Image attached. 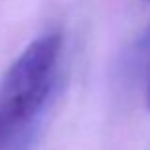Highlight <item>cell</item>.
Wrapping results in <instances>:
<instances>
[{"instance_id": "cell-3", "label": "cell", "mask_w": 150, "mask_h": 150, "mask_svg": "<svg viewBox=\"0 0 150 150\" xmlns=\"http://www.w3.org/2000/svg\"><path fill=\"white\" fill-rule=\"evenodd\" d=\"M146 105L150 108V78H148V88H146Z\"/></svg>"}, {"instance_id": "cell-2", "label": "cell", "mask_w": 150, "mask_h": 150, "mask_svg": "<svg viewBox=\"0 0 150 150\" xmlns=\"http://www.w3.org/2000/svg\"><path fill=\"white\" fill-rule=\"evenodd\" d=\"M137 61H143L144 65L150 67V27L146 29L144 36L139 42V55H137Z\"/></svg>"}, {"instance_id": "cell-1", "label": "cell", "mask_w": 150, "mask_h": 150, "mask_svg": "<svg viewBox=\"0 0 150 150\" xmlns=\"http://www.w3.org/2000/svg\"><path fill=\"white\" fill-rule=\"evenodd\" d=\"M63 36L33 40L0 80V150H27L57 82Z\"/></svg>"}]
</instances>
